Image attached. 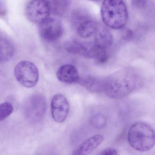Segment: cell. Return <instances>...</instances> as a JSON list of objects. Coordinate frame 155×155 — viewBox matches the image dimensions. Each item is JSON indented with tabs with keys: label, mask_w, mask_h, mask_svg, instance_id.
<instances>
[{
	"label": "cell",
	"mask_w": 155,
	"mask_h": 155,
	"mask_svg": "<svg viewBox=\"0 0 155 155\" xmlns=\"http://www.w3.org/2000/svg\"><path fill=\"white\" fill-rule=\"evenodd\" d=\"M109 55L106 50H101L97 58H95L96 62L98 64H104L108 61Z\"/></svg>",
	"instance_id": "obj_19"
},
{
	"label": "cell",
	"mask_w": 155,
	"mask_h": 155,
	"mask_svg": "<svg viewBox=\"0 0 155 155\" xmlns=\"http://www.w3.org/2000/svg\"><path fill=\"white\" fill-rule=\"evenodd\" d=\"M103 140V135L97 134L92 136L81 143L71 155H89L99 146Z\"/></svg>",
	"instance_id": "obj_11"
},
{
	"label": "cell",
	"mask_w": 155,
	"mask_h": 155,
	"mask_svg": "<svg viewBox=\"0 0 155 155\" xmlns=\"http://www.w3.org/2000/svg\"><path fill=\"white\" fill-rule=\"evenodd\" d=\"M140 81V76L135 70L122 69L101 79L102 92L110 98H123L138 87Z\"/></svg>",
	"instance_id": "obj_1"
},
{
	"label": "cell",
	"mask_w": 155,
	"mask_h": 155,
	"mask_svg": "<svg viewBox=\"0 0 155 155\" xmlns=\"http://www.w3.org/2000/svg\"><path fill=\"white\" fill-rule=\"evenodd\" d=\"M14 75L19 83L27 88L35 87L39 78L38 70L36 65L27 61H20L16 65Z\"/></svg>",
	"instance_id": "obj_5"
},
{
	"label": "cell",
	"mask_w": 155,
	"mask_h": 155,
	"mask_svg": "<svg viewBox=\"0 0 155 155\" xmlns=\"http://www.w3.org/2000/svg\"><path fill=\"white\" fill-rule=\"evenodd\" d=\"M147 2L146 1H132V4L133 6L136 8H143L147 5Z\"/></svg>",
	"instance_id": "obj_21"
},
{
	"label": "cell",
	"mask_w": 155,
	"mask_h": 155,
	"mask_svg": "<svg viewBox=\"0 0 155 155\" xmlns=\"http://www.w3.org/2000/svg\"><path fill=\"white\" fill-rule=\"evenodd\" d=\"M39 31L43 39L49 41H55L62 36L63 26L59 20L48 18L40 24Z\"/></svg>",
	"instance_id": "obj_7"
},
{
	"label": "cell",
	"mask_w": 155,
	"mask_h": 155,
	"mask_svg": "<svg viewBox=\"0 0 155 155\" xmlns=\"http://www.w3.org/2000/svg\"><path fill=\"white\" fill-rule=\"evenodd\" d=\"M15 49L11 42L7 40L0 38V63H5L14 56Z\"/></svg>",
	"instance_id": "obj_14"
},
{
	"label": "cell",
	"mask_w": 155,
	"mask_h": 155,
	"mask_svg": "<svg viewBox=\"0 0 155 155\" xmlns=\"http://www.w3.org/2000/svg\"><path fill=\"white\" fill-rule=\"evenodd\" d=\"M98 155H118V152L115 149L108 148L102 150Z\"/></svg>",
	"instance_id": "obj_20"
},
{
	"label": "cell",
	"mask_w": 155,
	"mask_h": 155,
	"mask_svg": "<svg viewBox=\"0 0 155 155\" xmlns=\"http://www.w3.org/2000/svg\"><path fill=\"white\" fill-rule=\"evenodd\" d=\"M69 110V103L64 95L58 94L53 97L51 101V113L56 122H64L68 117Z\"/></svg>",
	"instance_id": "obj_8"
},
{
	"label": "cell",
	"mask_w": 155,
	"mask_h": 155,
	"mask_svg": "<svg viewBox=\"0 0 155 155\" xmlns=\"http://www.w3.org/2000/svg\"><path fill=\"white\" fill-rule=\"evenodd\" d=\"M57 77L60 81L66 84L78 83L80 79L78 69L71 64H65L60 67L57 72Z\"/></svg>",
	"instance_id": "obj_10"
},
{
	"label": "cell",
	"mask_w": 155,
	"mask_h": 155,
	"mask_svg": "<svg viewBox=\"0 0 155 155\" xmlns=\"http://www.w3.org/2000/svg\"><path fill=\"white\" fill-rule=\"evenodd\" d=\"M101 14L105 25L114 29L124 28L128 19L127 6L121 1L107 0L103 2Z\"/></svg>",
	"instance_id": "obj_3"
},
{
	"label": "cell",
	"mask_w": 155,
	"mask_h": 155,
	"mask_svg": "<svg viewBox=\"0 0 155 155\" xmlns=\"http://www.w3.org/2000/svg\"><path fill=\"white\" fill-rule=\"evenodd\" d=\"M81 18L77 28V31L81 38H87L95 34L98 26L95 21L89 17Z\"/></svg>",
	"instance_id": "obj_13"
},
{
	"label": "cell",
	"mask_w": 155,
	"mask_h": 155,
	"mask_svg": "<svg viewBox=\"0 0 155 155\" xmlns=\"http://www.w3.org/2000/svg\"><path fill=\"white\" fill-rule=\"evenodd\" d=\"M50 9L48 1H32L26 8L27 18L31 22L40 24L49 18Z\"/></svg>",
	"instance_id": "obj_6"
},
{
	"label": "cell",
	"mask_w": 155,
	"mask_h": 155,
	"mask_svg": "<svg viewBox=\"0 0 155 155\" xmlns=\"http://www.w3.org/2000/svg\"><path fill=\"white\" fill-rule=\"evenodd\" d=\"M91 121L92 125L97 128H102L107 124L106 118L101 114H95L91 118Z\"/></svg>",
	"instance_id": "obj_18"
},
{
	"label": "cell",
	"mask_w": 155,
	"mask_h": 155,
	"mask_svg": "<svg viewBox=\"0 0 155 155\" xmlns=\"http://www.w3.org/2000/svg\"><path fill=\"white\" fill-rule=\"evenodd\" d=\"M113 37L110 31L103 26L98 27L95 33L94 43L100 49L106 50L112 45Z\"/></svg>",
	"instance_id": "obj_12"
},
{
	"label": "cell",
	"mask_w": 155,
	"mask_h": 155,
	"mask_svg": "<svg viewBox=\"0 0 155 155\" xmlns=\"http://www.w3.org/2000/svg\"><path fill=\"white\" fill-rule=\"evenodd\" d=\"M70 2L68 1H48L50 12L57 16L63 15L68 9Z\"/></svg>",
	"instance_id": "obj_16"
},
{
	"label": "cell",
	"mask_w": 155,
	"mask_h": 155,
	"mask_svg": "<svg viewBox=\"0 0 155 155\" xmlns=\"http://www.w3.org/2000/svg\"><path fill=\"white\" fill-rule=\"evenodd\" d=\"M13 105L10 102H5L0 104V121L8 117L13 112Z\"/></svg>",
	"instance_id": "obj_17"
},
{
	"label": "cell",
	"mask_w": 155,
	"mask_h": 155,
	"mask_svg": "<svg viewBox=\"0 0 155 155\" xmlns=\"http://www.w3.org/2000/svg\"><path fill=\"white\" fill-rule=\"evenodd\" d=\"M155 131L147 123L137 122L129 129L127 140L129 145L135 150L145 152L150 150L155 142Z\"/></svg>",
	"instance_id": "obj_2"
},
{
	"label": "cell",
	"mask_w": 155,
	"mask_h": 155,
	"mask_svg": "<svg viewBox=\"0 0 155 155\" xmlns=\"http://www.w3.org/2000/svg\"><path fill=\"white\" fill-rule=\"evenodd\" d=\"M7 12V8L4 2L0 1V16H4Z\"/></svg>",
	"instance_id": "obj_22"
},
{
	"label": "cell",
	"mask_w": 155,
	"mask_h": 155,
	"mask_svg": "<svg viewBox=\"0 0 155 155\" xmlns=\"http://www.w3.org/2000/svg\"><path fill=\"white\" fill-rule=\"evenodd\" d=\"M66 48L70 53L95 59L101 50L97 48L94 43L78 41L70 42L67 45Z\"/></svg>",
	"instance_id": "obj_9"
},
{
	"label": "cell",
	"mask_w": 155,
	"mask_h": 155,
	"mask_svg": "<svg viewBox=\"0 0 155 155\" xmlns=\"http://www.w3.org/2000/svg\"><path fill=\"white\" fill-rule=\"evenodd\" d=\"M78 83H80L89 91L96 93L102 92L101 79L89 76L83 78H80Z\"/></svg>",
	"instance_id": "obj_15"
},
{
	"label": "cell",
	"mask_w": 155,
	"mask_h": 155,
	"mask_svg": "<svg viewBox=\"0 0 155 155\" xmlns=\"http://www.w3.org/2000/svg\"><path fill=\"white\" fill-rule=\"evenodd\" d=\"M47 110V101L44 96L36 93L31 96L25 102L24 114L31 123L35 124L41 121Z\"/></svg>",
	"instance_id": "obj_4"
}]
</instances>
